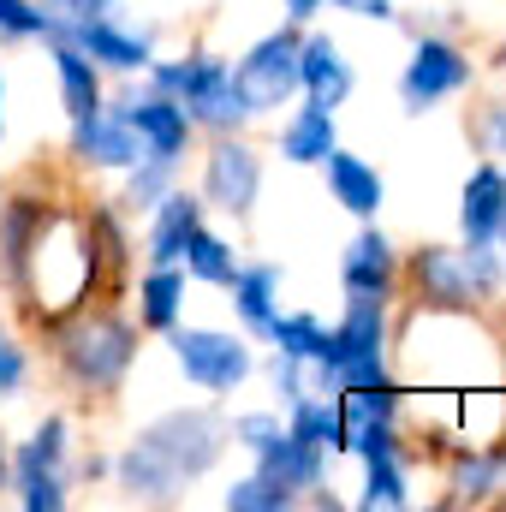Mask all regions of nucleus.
<instances>
[{
	"instance_id": "23",
	"label": "nucleus",
	"mask_w": 506,
	"mask_h": 512,
	"mask_svg": "<svg viewBox=\"0 0 506 512\" xmlns=\"http://www.w3.org/2000/svg\"><path fill=\"white\" fill-rule=\"evenodd\" d=\"M262 340H268L274 352L304 358L310 370H322V364H328V346H334V328H328L322 316H310V310H292V316H274Z\"/></svg>"
},
{
	"instance_id": "36",
	"label": "nucleus",
	"mask_w": 506,
	"mask_h": 512,
	"mask_svg": "<svg viewBox=\"0 0 506 512\" xmlns=\"http://www.w3.org/2000/svg\"><path fill=\"white\" fill-rule=\"evenodd\" d=\"M322 6H328V0H286V18H292V24H310Z\"/></svg>"
},
{
	"instance_id": "16",
	"label": "nucleus",
	"mask_w": 506,
	"mask_h": 512,
	"mask_svg": "<svg viewBox=\"0 0 506 512\" xmlns=\"http://www.w3.org/2000/svg\"><path fill=\"white\" fill-rule=\"evenodd\" d=\"M506 221V173L495 161H483L471 179H465V197H459V227H465V245H495Z\"/></svg>"
},
{
	"instance_id": "27",
	"label": "nucleus",
	"mask_w": 506,
	"mask_h": 512,
	"mask_svg": "<svg viewBox=\"0 0 506 512\" xmlns=\"http://www.w3.org/2000/svg\"><path fill=\"white\" fill-rule=\"evenodd\" d=\"M501 483H506V453L471 447V453L453 465V489H459V501H489Z\"/></svg>"
},
{
	"instance_id": "35",
	"label": "nucleus",
	"mask_w": 506,
	"mask_h": 512,
	"mask_svg": "<svg viewBox=\"0 0 506 512\" xmlns=\"http://www.w3.org/2000/svg\"><path fill=\"white\" fill-rule=\"evenodd\" d=\"M334 6L352 18H393V0H334Z\"/></svg>"
},
{
	"instance_id": "14",
	"label": "nucleus",
	"mask_w": 506,
	"mask_h": 512,
	"mask_svg": "<svg viewBox=\"0 0 506 512\" xmlns=\"http://www.w3.org/2000/svg\"><path fill=\"white\" fill-rule=\"evenodd\" d=\"M322 179H328V197H334L346 215H358V221H376L381 203H387V185H381V173L364 161V155L340 149V143L322 155Z\"/></svg>"
},
{
	"instance_id": "30",
	"label": "nucleus",
	"mask_w": 506,
	"mask_h": 512,
	"mask_svg": "<svg viewBox=\"0 0 506 512\" xmlns=\"http://www.w3.org/2000/svg\"><path fill=\"white\" fill-rule=\"evenodd\" d=\"M0 36L6 42H30V36L54 42V12L42 0H0Z\"/></svg>"
},
{
	"instance_id": "12",
	"label": "nucleus",
	"mask_w": 506,
	"mask_h": 512,
	"mask_svg": "<svg viewBox=\"0 0 506 512\" xmlns=\"http://www.w3.org/2000/svg\"><path fill=\"white\" fill-rule=\"evenodd\" d=\"M340 286H346V298H381V304H393V292H399V251L387 245V233L364 227L340 251Z\"/></svg>"
},
{
	"instance_id": "8",
	"label": "nucleus",
	"mask_w": 506,
	"mask_h": 512,
	"mask_svg": "<svg viewBox=\"0 0 506 512\" xmlns=\"http://www.w3.org/2000/svg\"><path fill=\"white\" fill-rule=\"evenodd\" d=\"M465 84H471V54H465L459 42H447V36H423V42L411 48L405 72H399V96H405L411 114H423V108L459 96Z\"/></svg>"
},
{
	"instance_id": "4",
	"label": "nucleus",
	"mask_w": 506,
	"mask_h": 512,
	"mask_svg": "<svg viewBox=\"0 0 506 512\" xmlns=\"http://www.w3.org/2000/svg\"><path fill=\"white\" fill-rule=\"evenodd\" d=\"M167 346H173V364L185 370V382L203 387V393H233L256 370L251 340L245 334H221V328H167Z\"/></svg>"
},
{
	"instance_id": "9",
	"label": "nucleus",
	"mask_w": 506,
	"mask_h": 512,
	"mask_svg": "<svg viewBox=\"0 0 506 512\" xmlns=\"http://www.w3.org/2000/svg\"><path fill=\"white\" fill-rule=\"evenodd\" d=\"M54 42H72V48H84V54H90L96 66H108V72H149V60H155V42H149L143 30L120 24L114 12H96V18L54 24Z\"/></svg>"
},
{
	"instance_id": "21",
	"label": "nucleus",
	"mask_w": 506,
	"mask_h": 512,
	"mask_svg": "<svg viewBox=\"0 0 506 512\" xmlns=\"http://www.w3.org/2000/svg\"><path fill=\"white\" fill-rule=\"evenodd\" d=\"M334 143H340V131H334V108H316V102L292 108L286 126H280V155H286L292 167H322V155H328Z\"/></svg>"
},
{
	"instance_id": "31",
	"label": "nucleus",
	"mask_w": 506,
	"mask_h": 512,
	"mask_svg": "<svg viewBox=\"0 0 506 512\" xmlns=\"http://www.w3.org/2000/svg\"><path fill=\"white\" fill-rule=\"evenodd\" d=\"M274 393H280V405H298L304 393H316V382H310V364L304 358H286V352H274Z\"/></svg>"
},
{
	"instance_id": "2",
	"label": "nucleus",
	"mask_w": 506,
	"mask_h": 512,
	"mask_svg": "<svg viewBox=\"0 0 506 512\" xmlns=\"http://www.w3.org/2000/svg\"><path fill=\"white\" fill-rule=\"evenodd\" d=\"M149 90L173 96V102L191 114V126H203V131H239L245 120H251V108H245V96H239L233 66H227V60H215V54L149 60Z\"/></svg>"
},
{
	"instance_id": "33",
	"label": "nucleus",
	"mask_w": 506,
	"mask_h": 512,
	"mask_svg": "<svg viewBox=\"0 0 506 512\" xmlns=\"http://www.w3.org/2000/svg\"><path fill=\"white\" fill-rule=\"evenodd\" d=\"M24 376H30V364H24V346H18V340L0 328V399H6V393H18V387H24Z\"/></svg>"
},
{
	"instance_id": "29",
	"label": "nucleus",
	"mask_w": 506,
	"mask_h": 512,
	"mask_svg": "<svg viewBox=\"0 0 506 512\" xmlns=\"http://www.w3.org/2000/svg\"><path fill=\"white\" fill-rule=\"evenodd\" d=\"M292 501H298V495H292V489H280V483H268L262 471H251L245 483H233V489L221 495V507H227V512H286Z\"/></svg>"
},
{
	"instance_id": "20",
	"label": "nucleus",
	"mask_w": 506,
	"mask_h": 512,
	"mask_svg": "<svg viewBox=\"0 0 506 512\" xmlns=\"http://www.w3.org/2000/svg\"><path fill=\"white\" fill-rule=\"evenodd\" d=\"M227 292H233V310H239L245 334H268V322L280 316V268L274 262H239Z\"/></svg>"
},
{
	"instance_id": "3",
	"label": "nucleus",
	"mask_w": 506,
	"mask_h": 512,
	"mask_svg": "<svg viewBox=\"0 0 506 512\" xmlns=\"http://www.w3.org/2000/svg\"><path fill=\"white\" fill-rule=\"evenodd\" d=\"M131 358H137V328L120 316H78L60 334V364L84 387H120Z\"/></svg>"
},
{
	"instance_id": "7",
	"label": "nucleus",
	"mask_w": 506,
	"mask_h": 512,
	"mask_svg": "<svg viewBox=\"0 0 506 512\" xmlns=\"http://www.w3.org/2000/svg\"><path fill=\"white\" fill-rule=\"evenodd\" d=\"M256 191H262V155L245 137L215 131V149L203 155V203L221 215H251Z\"/></svg>"
},
{
	"instance_id": "13",
	"label": "nucleus",
	"mask_w": 506,
	"mask_h": 512,
	"mask_svg": "<svg viewBox=\"0 0 506 512\" xmlns=\"http://www.w3.org/2000/svg\"><path fill=\"white\" fill-rule=\"evenodd\" d=\"M352 60L340 54L334 36H298V90L316 102V108H346L352 96Z\"/></svg>"
},
{
	"instance_id": "26",
	"label": "nucleus",
	"mask_w": 506,
	"mask_h": 512,
	"mask_svg": "<svg viewBox=\"0 0 506 512\" xmlns=\"http://www.w3.org/2000/svg\"><path fill=\"white\" fill-rule=\"evenodd\" d=\"M358 507H381V512L411 507V483H405L399 447H387V453H370V459H364V495H358Z\"/></svg>"
},
{
	"instance_id": "25",
	"label": "nucleus",
	"mask_w": 506,
	"mask_h": 512,
	"mask_svg": "<svg viewBox=\"0 0 506 512\" xmlns=\"http://www.w3.org/2000/svg\"><path fill=\"white\" fill-rule=\"evenodd\" d=\"M185 274L191 280H203V286H233V274H239V251L221 239V233H209L203 221H197V233L185 239Z\"/></svg>"
},
{
	"instance_id": "19",
	"label": "nucleus",
	"mask_w": 506,
	"mask_h": 512,
	"mask_svg": "<svg viewBox=\"0 0 506 512\" xmlns=\"http://www.w3.org/2000/svg\"><path fill=\"white\" fill-rule=\"evenodd\" d=\"M322 465H328V453H316V447H304V441H292L286 429L268 441V447H256V471L268 477V483H280V489H316L322 483Z\"/></svg>"
},
{
	"instance_id": "1",
	"label": "nucleus",
	"mask_w": 506,
	"mask_h": 512,
	"mask_svg": "<svg viewBox=\"0 0 506 512\" xmlns=\"http://www.w3.org/2000/svg\"><path fill=\"white\" fill-rule=\"evenodd\" d=\"M227 447V423L215 411H167L161 423H149L126 453H120V489L161 501L179 483L203 477Z\"/></svg>"
},
{
	"instance_id": "34",
	"label": "nucleus",
	"mask_w": 506,
	"mask_h": 512,
	"mask_svg": "<svg viewBox=\"0 0 506 512\" xmlns=\"http://www.w3.org/2000/svg\"><path fill=\"white\" fill-rule=\"evenodd\" d=\"M54 12V24H72V18H96V12H114L120 0H42Z\"/></svg>"
},
{
	"instance_id": "37",
	"label": "nucleus",
	"mask_w": 506,
	"mask_h": 512,
	"mask_svg": "<svg viewBox=\"0 0 506 512\" xmlns=\"http://www.w3.org/2000/svg\"><path fill=\"white\" fill-rule=\"evenodd\" d=\"M0 137H6V78H0Z\"/></svg>"
},
{
	"instance_id": "24",
	"label": "nucleus",
	"mask_w": 506,
	"mask_h": 512,
	"mask_svg": "<svg viewBox=\"0 0 506 512\" xmlns=\"http://www.w3.org/2000/svg\"><path fill=\"white\" fill-rule=\"evenodd\" d=\"M286 435L316 447V453H340V405H334V393H304L298 405H286Z\"/></svg>"
},
{
	"instance_id": "22",
	"label": "nucleus",
	"mask_w": 506,
	"mask_h": 512,
	"mask_svg": "<svg viewBox=\"0 0 506 512\" xmlns=\"http://www.w3.org/2000/svg\"><path fill=\"white\" fill-rule=\"evenodd\" d=\"M179 310H185V274H179V262H149V274L137 286V322L155 328V334H167L179 322Z\"/></svg>"
},
{
	"instance_id": "38",
	"label": "nucleus",
	"mask_w": 506,
	"mask_h": 512,
	"mask_svg": "<svg viewBox=\"0 0 506 512\" xmlns=\"http://www.w3.org/2000/svg\"><path fill=\"white\" fill-rule=\"evenodd\" d=\"M495 137H501V143H506V114H501V120H495Z\"/></svg>"
},
{
	"instance_id": "28",
	"label": "nucleus",
	"mask_w": 506,
	"mask_h": 512,
	"mask_svg": "<svg viewBox=\"0 0 506 512\" xmlns=\"http://www.w3.org/2000/svg\"><path fill=\"white\" fill-rule=\"evenodd\" d=\"M173 173H179V167L149 161V155H143V161H131V167H126V197H120V203H126V209H155V203L173 191Z\"/></svg>"
},
{
	"instance_id": "40",
	"label": "nucleus",
	"mask_w": 506,
	"mask_h": 512,
	"mask_svg": "<svg viewBox=\"0 0 506 512\" xmlns=\"http://www.w3.org/2000/svg\"><path fill=\"white\" fill-rule=\"evenodd\" d=\"M501 239H506V221H501Z\"/></svg>"
},
{
	"instance_id": "6",
	"label": "nucleus",
	"mask_w": 506,
	"mask_h": 512,
	"mask_svg": "<svg viewBox=\"0 0 506 512\" xmlns=\"http://www.w3.org/2000/svg\"><path fill=\"white\" fill-rule=\"evenodd\" d=\"M60 465H66V417H48V423H42L30 441H18V453L6 459V483L18 489V507L24 512H60L66 507Z\"/></svg>"
},
{
	"instance_id": "32",
	"label": "nucleus",
	"mask_w": 506,
	"mask_h": 512,
	"mask_svg": "<svg viewBox=\"0 0 506 512\" xmlns=\"http://www.w3.org/2000/svg\"><path fill=\"white\" fill-rule=\"evenodd\" d=\"M280 429H286V423H280L274 411H245V417H233V429H227V435H233L239 447H251V453H256V447H268Z\"/></svg>"
},
{
	"instance_id": "18",
	"label": "nucleus",
	"mask_w": 506,
	"mask_h": 512,
	"mask_svg": "<svg viewBox=\"0 0 506 512\" xmlns=\"http://www.w3.org/2000/svg\"><path fill=\"white\" fill-rule=\"evenodd\" d=\"M54 84H60L66 120H84V114L102 108V66L84 48H72V42H54Z\"/></svg>"
},
{
	"instance_id": "11",
	"label": "nucleus",
	"mask_w": 506,
	"mask_h": 512,
	"mask_svg": "<svg viewBox=\"0 0 506 512\" xmlns=\"http://www.w3.org/2000/svg\"><path fill=\"white\" fill-rule=\"evenodd\" d=\"M72 155H78L84 167H102V173H126L131 161H143V143H137V131L126 126V114L102 102L96 114L72 120Z\"/></svg>"
},
{
	"instance_id": "5",
	"label": "nucleus",
	"mask_w": 506,
	"mask_h": 512,
	"mask_svg": "<svg viewBox=\"0 0 506 512\" xmlns=\"http://www.w3.org/2000/svg\"><path fill=\"white\" fill-rule=\"evenodd\" d=\"M233 78H239V96L256 114H280L292 96H298V36L292 30H268L262 42H251L239 60H233Z\"/></svg>"
},
{
	"instance_id": "10",
	"label": "nucleus",
	"mask_w": 506,
	"mask_h": 512,
	"mask_svg": "<svg viewBox=\"0 0 506 512\" xmlns=\"http://www.w3.org/2000/svg\"><path fill=\"white\" fill-rule=\"evenodd\" d=\"M120 114H126V126L137 131V143H143V155L149 161H167V167H179L185 161V149H191V114L173 102V96H161V90H143V96H126V102H114Z\"/></svg>"
},
{
	"instance_id": "15",
	"label": "nucleus",
	"mask_w": 506,
	"mask_h": 512,
	"mask_svg": "<svg viewBox=\"0 0 506 512\" xmlns=\"http://www.w3.org/2000/svg\"><path fill=\"white\" fill-rule=\"evenodd\" d=\"M411 280H417V292H423L429 304H441V310H459V304L477 298L471 256L453 251V245H429V251H417L411 256Z\"/></svg>"
},
{
	"instance_id": "17",
	"label": "nucleus",
	"mask_w": 506,
	"mask_h": 512,
	"mask_svg": "<svg viewBox=\"0 0 506 512\" xmlns=\"http://www.w3.org/2000/svg\"><path fill=\"white\" fill-rule=\"evenodd\" d=\"M197 221H203V197H191V191L173 185L149 209V262H179L185 256V239L197 233Z\"/></svg>"
},
{
	"instance_id": "39",
	"label": "nucleus",
	"mask_w": 506,
	"mask_h": 512,
	"mask_svg": "<svg viewBox=\"0 0 506 512\" xmlns=\"http://www.w3.org/2000/svg\"><path fill=\"white\" fill-rule=\"evenodd\" d=\"M0 483H6V453H0Z\"/></svg>"
}]
</instances>
